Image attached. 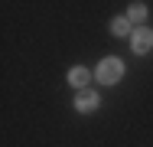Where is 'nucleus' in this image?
I'll list each match as a JSON object with an SVG mask.
<instances>
[{
  "mask_svg": "<svg viewBox=\"0 0 153 147\" xmlns=\"http://www.w3.org/2000/svg\"><path fill=\"white\" fill-rule=\"evenodd\" d=\"M121 75H124L121 59H104V62L98 65V82H101V85H114Z\"/></svg>",
  "mask_w": 153,
  "mask_h": 147,
  "instance_id": "1",
  "label": "nucleus"
},
{
  "mask_svg": "<svg viewBox=\"0 0 153 147\" xmlns=\"http://www.w3.org/2000/svg\"><path fill=\"white\" fill-rule=\"evenodd\" d=\"M75 105H78V111H94V108H98V95L88 92V88H82L78 98H75Z\"/></svg>",
  "mask_w": 153,
  "mask_h": 147,
  "instance_id": "2",
  "label": "nucleus"
},
{
  "mask_svg": "<svg viewBox=\"0 0 153 147\" xmlns=\"http://www.w3.org/2000/svg\"><path fill=\"white\" fill-rule=\"evenodd\" d=\"M150 46H153V33L150 29H137V33H134V49H137V52H147Z\"/></svg>",
  "mask_w": 153,
  "mask_h": 147,
  "instance_id": "3",
  "label": "nucleus"
},
{
  "mask_svg": "<svg viewBox=\"0 0 153 147\" xmlns=\"http://www.w3.org/2000/svg\"><path fill=\"white\" fill-rule=\"evenodd\" d=\"M68 82H72V85H85V82H88V69H72V72H68Z\"/></svg>",
  "mask_w": 153,
  "mask_h": 147,
  "instance_id": "4",
  "label": "nucleus"
},
{
  "mask_svg": "<svg viewBox=\"0 0 153 147\" xmlns=\"http://www.w3.org/2000/svg\"><path fill=\"white\" fill-rule=\"evenodd\" d=\"M114 33H117V36H124V33H130V20H114Z\"/></svg>",
  "mask_w": 153,
  "mask_h": 147,
  "instance_id": "5",
  "label": "nucleus"
},
{
  "mask_svg": "<svg viewBox=\"0 0 153 147\" xmlns=\"http://www.w3.org/2000/svg\"><path fill=\"white\" fill-rule=\"evenodd\" d=\"M143 16H147V7L143 3H134L130 7V20H143Z\"/></svg>",
  "mask_w": 153,
  "mask_h": 147,
  "instance_id": "6",
  "label": "nucleus"
}]
</instances>
